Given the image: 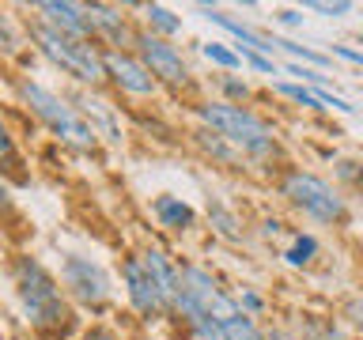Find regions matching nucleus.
<instances>
[{"mask_svg": "<svg viewBox=\"0 0 363 340\" xmlns=\"http://www.w3.org/2000/svg\"><path fill=\"white\" fill-rule=\"evenodd\" d=\"M11 283H16V295H19V306L27 314L30 329L38 333H57V329L68 325V310L65 302V288L53 280V272L42 265L38 257H16L11 261Z\"/></svg>", "mask_w": 363, "mask_h": 340, "instance_id": "1", "label": "nucleus"}, {"mask_svg": "<svg viewBox=\"0 0 363 340\" xmlns=\"http://www.w3.org/2000/svg\"><path fill=\"white\" fill-rule=\"evenodd\" d=\"M197 113H201L204 129L220 132L223 140L235 144L242 155H250V159H272L277 155V136H272V129L254 110H246L242 102H227V98L201 102Z\"/></svg>", "mask_w": 363, "mask_h": 340, "instance_id": "2", "label": "nucleus"}, {"mask_svg": "<svg viewBox=\"0 0 363 340\" xmlns=\"http://www.w3.org/2000/svg\"><path fill=\"white\" fill-rule=\"evenodd\" d=\"M170 310H178L193 325V322H201V317H216V322H223V317L238 314L242 306H238L235 295H227L220 288V280H216L208 268L182 265L178 268V295H174V306H170Z\"/></svg>", "mask_w": 363, "mask_h": 340, "instance_id": "3", "label": "nucleus"}, {"mask_svg": "<svg viewBox=\"0 0 363 340\" xmlns=\"http://www.w3.org/2000/svg\"><path fill=\"white\" fill-rule=\"evenodd\" d=\"M19 98L27 102V110L34 113L38 121H45L53 129V136H61L65 144H72V147H84V152H91L99 140V132H95V125L84 121L79 113L68 106L65 98H57L50 87H42V84H30V79H19Z\"/></svg>", "mask_w": 363, "mask_h": 340, "instance_id": "4", "label": "nucleus"}, {"mask_svg": "<svg viewBox=\"0 0 363 340\" xmlns=\"http://www.w3.org/2000/svg\"><path fill=\"white\" fill-rule=\"evenodd\" d=\"M34 42H38L42 57H50L61 72L76 76L79 84H102L106 79V50H99V45L65 38V34L50 30L45 23L34 27Z\"/></svg>", "mask_w": 363, "mask_h": 340, "instance_id": "5", "label": "nucleus"}, {"mask_svg": "<svg viewBox=\"0 0 363 340\" xmlns=\"http://www.w3.org/2000/svg\"><path fill=\"white\" fill-rule=\"evenodd\" d=\"M280 197L318 223H340L348 215L345 197H340L325 178L311 174V170H288L280 181Z\"/></svg>", "mask_w": 363, "mask_h": 340, "instance_id": "6", "label": "nucleus"}, {"mask_svg": "<svg viewBox=\"0 0 363 340\" xmlns=\"http://www.w3.org/2000/svg\"><path fill=\"white\" fill-rule=\"evenodd\" d=\"M61 283H65V291L72 295L79 306L102 310V306L110 302V276L102 272L99 261H91V257L65 254V261H61Z\"/></svg>", "mask_w": 363, "mask_h": 340, "instance_id": "7", "label": "nucleus"}, {"mask_svg": "<svg viewBox=\"0 0 363 340\" xmlns=\"http://www.w3.org/2000/svg\"><path fill=\"white\" fill-rule=\"evenodd\" d=\"M136 57L147 64V72H152L159 84H170V87H178V84H186L189 79V68H186V57L178 53V45H170L167 38H159V34L152 30H144V34H136Z\"/></svg>", "mask_w": 363, "mask_h": 340, "instance_id": "8", "label": "nucleus"}, {"mask_svg": "<svg viewBox=\"0 0 363 340\" xmlns=\"http://www.w3.org/2000/svg\"><path fill=\"white\" fill-rule=\"evenodd\" d=\"M34 11L42 16V23L65 38H76V42H91L95 38V27H91V16H87V4H72V0H38Z\"/></svg>", "mask_w": 363, "mask_h": 340, "instance_id": "9", "label": "nucleus"}, {"mask_svg": "<svg viewBox=\"0 0 363 340\" xmlns=\"http://www.w3.org/2000/svg\"><path fill=\"white\" fill-rule=\"evenodd\" d=\"M121 280H125V295H129V302H133L144 317H155V314L170 310V306L163 302V295H159V283L152 280V272H147V265H144L140 254L125 257Z\"/></svg>", "mask_w": 363, "mask_h": 340, "instance_id": "10", "label": "nucleus"}, {"mask_svg": "<svg viewBox=\"0 0 363 340\" xmlns=\"http://www.w3.org/2000/svg\"><path fill=\"white\" fill-rule=\"evenodd\" d=\"M106 76L129 95H155L159 79L147 72V64L129 50H106Z\"/></svg>", "mask_w": 363, "mask_h": 340, "instance_id": "11", "label": "nucleus"}, {"mask_svg": "<svg viewBox=\"0 0 363 340\" xmlns=\"http://www.w3.org/2000/svg\"><path fill=\"white\" fill-rule=\"evenodd\" d=\"M201 11H204V19H208V23H216V27H223L227 34H231V38L238 42V50H254V53H265V57H272V50H277V38L257 34L254 27H246L242 19L227 16V11L212 8V4H201Z\"/></svg>", "mask_w": 363, "mask_h": 340, "instance_id": "12", "label": "nucleus"}, {"mask_svg": "<svg viewBox=\"0 0 363 340\" xmlns=\"http://www.w3.org/2000/svg\"><path fill=\"white\" fill-rule=\"evenodd\" d=\"M87 16H91V27H95V38H106L113 42L118 50L136 42V34L125 27V16L118 8H106V4H87Z\"/></svg>", "mask_w": 363, "mask_h": 340, "instance_id": "13", "label": "nucleus"}, {"mask_svg": "<svg viewBox=\"0 0 363 340\" xmlns=\"http://www.w3.org/2000/svg\"><path fill=\"white\" fill-rule=\"evenodd\" d=\"M152 212H155V220L163 223L167 231H189L193 220H197V212H193L182 197H170V193H163V197L152 200Z\"/></svg>", "mask_w": 363, "mask_h": 340, "instance_id": "14", "label": "nucleus"}, {"mask_svg": "<svg viewBox=\"0 0 363 340\" xmlns=\"http://www.w3.org/2000/svg\"><path fill=\"white\" fill-rule=\"evenodd\" d=\"M144 265L152 272V280L159 283V295H163L167 306H174V295H178V265H170L163 257V249H144Z\"/></svg>", "mask_w": 363, "mask_h": 340, "instance_id": "15", "label": "nucleus"}, {"mask_svg": "<svg viewBox=\"0 0 363 340\" xmlns=\"http://www.w3.org/2000/svg\"><path fill=\"white\" fill-rule=\"evenodd\" d=\"M193 136H197V144H201L212 159H220L223 166H235V163H238V147H235V144H227L220 132H212V129H197Z\"/></svg>", "mask_w": 363, "mask_h": 340, "instance_id": "16", "label": "nucleus"}, {"mask_svg": "<svg viewBox=\"0 0 363 340\" xmlns=\"http://www.w3.org/2000/svg\"><path fill=\"white\" fill-rule=\"evenodd\" d=\"M220 325H223V336H227V340H265V333L254 325V317L242 314V310L231 314V317H223Z\"/></svg>", "mask_w": 363, "mask_h": 340, "instance_id": "17", "label": "nucleus"}, {"mask_svg": "<svg viewBox=\"0 0 363 340\" xmlns=\"http://www.w3.org/2000/svg\"><path fill=\"white\" fill-rule=\"evenodd\" d=\"M144 16H147V27H152L159 38H170V34L182 30V19H178L170 8H163V4H147Z\"/></svg>", "mask_w": 363, "mask_h": 340, "instance_id": "18", "label": "nucleus"}, {"mask_svg": "<svg viewBox=\"0 0 363 340\" xmlns=\"http://www.w3.org/2000/svg\"><path fill=\"white\" fill-rule=\"evenodd\" d=\"M208 220H212V227H216V234H223L227 242H238V238H242V231H238V220L223 208L220 200H208Z\"/></svg>", "mask_w": 363, "mask_h": 340, "instance_id": "19", "label": "nucleus"}, {"mask_svg": "<svg viewBox=\"0 0 363 340\" xmlns=\"http://www.w3.org/2000/svg\"><path fill=\"white\" fill-rule=\"evenodd\" d=\"M201 53L208 57L212 64H220V68H238V64H246V61H242V53L231 50L227 42H204V45H201Z\"/></svg>", "mask_w": 363, "mask_h": 340, "instance_id": "20", "label": "nucleus"}, {"mask_svg": "<svg viewBox=\"0 0 363 340\" xmlns=\"http://www.w3.org/2000/svg\"><path fill=\"white\" fill-rule=\"evenodd\" d=\"M277 50L291 53L299 64H311V68H325V64H329L325 53H314V50H306V45H299V42H288V38H277Z\"/></svg>", "mask_w": 363, "mask_h": 340, "instance_id": "21", "label": "nucleus"}, {"mask_svg": "<svg viewBox=\"0 0 363 340\" xmlns=\"http://www.w3.org/2000/svg\"><path fill=\"white\" fill-rule=\"evenodd\" d=\"M314 254H318V238H314V234H299L284 257H288V265H295V268H299V265H311V261H314Z\"/></svg>", "mask_w": 363, "mask_h": 340, "instance_id": "22", "label": "nucleus"}, {"mask_svg": "<svg viewBox=\"0 0 363 340\" xmlns=\"http://www.w3.org/2000/svg\"><path fill=\"white\" fill-rule=\"evenodd\" d=\"M277 91L288 95L291 102H299V106H306V110H325L322 98H318V91H306L303 84H277Z\"/></svg>", "mask_w": 363, "mask_h": 340, "instance_id": "23", "label": "nucleus"}, {"mask_svg": "<svg viewBox=\"0 0 363 340\" xmlns=\"http://www.w3.org/2000/svg\"><path fill=\"white\" fill-rule=\"evenodd\" d=\"M193 340H227L223 336V325L216 322V317H201V322H193Z\"/></svg>", "mask_w": 363, "mask_h": 340, "instance_id": "24", "label": "nucleus"}, {"mask_svg": "<svg viewBox=\"0 0 363 340\" xmlns=\"http://www.w3.org/2000/svg\"><path fill=\"white\" fill-rule=\"evenodd\" d=\"M306 8L318 11V16H329V19H340L352 11V0H333V4H325V0H306Z\"/></svg>", "mask_w": 363, "mask_h": 340, "instance_id": "25", "label": "nucleus"}, {"mask_svg": "<svg viewBox=\"0 0 363 340\" xmlns=\"http://www.w3.org/2000/svg\"><path fill=\"white\" fill-rule=\"evenodd\" d=\"M288 72H291V76H299V79H306V84H314V87H325V72H322V68H311V64L291 61V64H288Z\"/></svg>", "mask_w": 363, "mask_h": 340, "instance_id": "26", "label": "nucleus"}, {"mask_svg": "<svg viewBox=\"0 0 363 340\" xmlns=\"http://www.w3.org/2000/svg\"><path fill=\"white\" fill-rule=\"evenodd\" d=\"M238 53H242V61H246L250 68H257V72H265V76H277V61H272V57L254 53V50H238Z\"/></svg>", "mask_w": 363, "mask_h": 340, "instance_id": "27", "label": "nucleus"}, {"mask_svg": "<svg viewBox=\"0 0 363 340\" xmlns=\"http://www.w3.org/2000/svg\"><path fill=\"white\" fill-rule=\"evenodd\" d=\"M238 306H242V314H261L265 310V299H261L257 291H242L238 295Z\"/></svg>", "mask_w": 363, "mask_h": 340, "instance_id": "28", "label": "nucleus"}, {"mask_svg": "<svg viewBox=\"0 0 363 340\" xmlns=\"http://www.w3.org/2000/svg\"><path fill=\"white\" fill-rule=\"evenodd\" d=\"M220 87H223V95H231V98H246L250 95V87L242 84V79H231V76H223ZM231 98H227V102H231Z\"/></svg>", "mask_w": 363, "mask_h": 340, "instance_id": "29", "label": "nucleus"}, {"mask_svg": "<svg viewBox=\"0 0 363 340\" xmlns=\"http://www.w3.org/2000/svg\"><path fill=\"white\" fill-rule=\"evenodd\" d=\"M314 91H318V98H322V106H333V110H340V113H352L348 102H345V98H337L329 87H314Z\"/></svg>", "mask_w": 363, "mask_h": 340, "instance_id": "30", "label": "nucleus"}, {"mask_svg": "<svg viewBox=\"0 0 363 340\" xmlns=\"http://www.w3.org/2000/svg\"><path fill=\"white\" fill-rule=\"evenodd\" d=\"M333 57H345V61L363 68V50H352V45H333Z\"/></svg>", "mask_w": 363, "mask_h": 340, "instance_id": "31", "label": "nucleus"}, {"mask_svg": "<svg viewBox=\"0 0 363 340\" xmlns=\"http://www.w3.org/2000/svg\"><path fill=\"white\" fill-rule=\"evenodd\" d=\"M0 30H4V53H16V30H11V19H0Z\"/></svg>", "mask_w": 363, "mask_h": 340, "instance_id": "32", "label": "nucleus"}, {"mask_svg": "<svg viewBox=\"0 0 363 340\" xmlns=\"http://www.w3.org/2000/svg\"><path fill=\"white\" fill-rule=\"evenodd\" d=\"M79 340H121V336L110 333V329H87V333L79 336Z\"/></svg>", "mask_w": 363, "mask_h": 340, "instance_id": "33", "label": "nucleus"}, {"mask_svg": "<svg viewBox=\"0 0 363 340\" xmlns=\"http://www.w3.org/2000/svg\"><path fill=\"white\" fill-rule=\"evenodd\" d=\"M277 23H284V27H299L303 16H299V11H291V8H284L280 16H277Z\"/></svg>", "mask_w": 363, "mask_h": 340, "instance_id": "34", "label": "nucleus"}, {"mask_svg": "<svg viewBox=\"0 0 363 340\" xmlns=\"http://www.w3.org/2000/svg\"><path fill=\"white\" fill-rule=\"evenodd\" d=\"M348 317L363 329V299H352V302H348Z\"/></svg>", "mask_w": 363, "mask_h": 340, "instance_id": "35", "label": "nucleus"}, {"mask_svg": "<svg viewBox=\"0 0 363 340\" xmlns=\"http://www.w3.org/2000/svg\"><path fill=\"white\" fill-rule=\"evenodd\" d=\"M340 178H352V181H363V178H359V170H356V163H340Z\"/></svg>", "mask_w": 363, "mask_h": 340, "instance_id": "36", "label": "nucleus"}, {"mask_svg": "<svg viewBox=\"0 0 363 340\" xmlns=\"http://www.w3.org/2000/svg\"><path fill=\"white\" fill-rule=\"evenodd\" d=\"M265 340H299V336H291V333H269Z\"/></svg>", "mask_w": 363, "mask_h": 340, "instance_id": "37", "label": "nucleus"}, {"mask_svg": "<svg viewBox=\"0 0 363 340\" xmlns=\"http://www.w3.org/2000/svg\"><path fill=\"white\" fill-rule=\"evenodd\" d=\"M359 45H363V34H359Z\"/></svg>", "mask_w": 363, "mask_h": 340, "instance_id": "38", "label": "nucleus"}]
</instances>
